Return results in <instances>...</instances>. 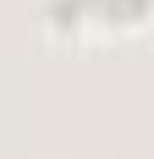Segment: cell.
Instances as JSON below:
<instances>
[{"mask_svg":"<svg viewBox=\"0 0 154 159\" xmlns=\"http://www.w3.org/2000/svg\"><path fill=\"white\" fill-rule=\"evenodd\" d=\"M88 6V22H143V16H154V0H83Z\"/></svg>","mask_w":154,"mask_h":159,"instance_id":"cell-1","label":"cell"}]
</instances>
